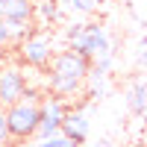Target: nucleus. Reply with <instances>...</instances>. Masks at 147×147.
<instances>
[{
	"label": "nucleus",
	"mask_w": 147,
	"mask_h": 147,
	"mask_svg": "<svg viewBox=\"0 0 147 147\" xmlns=\"http://www.w3.org/2000/svg\"><path fill=\"white\" fill-rule=\"evenodd\" d=\"M6 121H9V136L15 141H27L38 136V121H41V97L38 91H27L18 103L6 106Z\"/></svg>",
	"instance_id": "f257e3e1"
},
{
	"label": "nucleus",
	"mask_w": 147,
	"mask_h": 147,
	"mask_svg": "<svg viewBox=\"0 0 147 147\" xmlns=\"http://www.w3.org/2000/svg\"><path fill=\"white\" fill-rule=\"evenodd\" d=\"M68 41H71V50H77L88 59L112 53V38H109V30L103 24H71Z\"/></svg>",
	"instance_id": "f03ea898"
},
{
	"label": "nucleus",
	"mask_w": 147,
	"mask_h": 147,
	"mask_svg": "<svg viewBox=\"0 0 147 147\" xmlns=\"http://www.w3.org/2000/svg\"><path fill=\"white\" fill-rule=\"evenodd\" d=\"M53 56H56V50H53V35L44 32V30L30 32L27 38L18 44V59H21L24 65H30V68H50Z\"/></svg>",
	"instance_id": "7ed1b4c3"
},
{
	"label": "nucleus",
	"mask_w": 147,
	"mask_h": 147,
	"mask_svg": "<svg viewBox=\"0 0 147 147\" xmlns=\"http://www.w3.org/2000/svg\"><path fill=\"white\" fill-rule=\"evenodd\" d=\"M88 71H91V59L71 50V47L59 50L50 62V74H62V77H74V80H85Z\"/></svg>",
	"instance_id": "20e7f679"
},
{
	"label": "nucleus",
	"mask_w": 147,
	"mask_h": 147,
	"mask_svg": "<svg viewBox=\"0 0 147 147\" xmlns=\"http://www.w3.org/2000/svg\"><path fill=\"white\" fill-rule=\"evenodd\" d=\"M68 115V106L62 97H44L41 100V121H38V138H50L62 132V121Z\"/></svg>",
	"instance_id": "39448f33"
},
{
	"label": "nucleus",
	"mask_w": 147,
	"mask_h": 147,
	"mask_svg": "<svg viewBox=\"0 0 147 147\" xmlns=\"http://www.w3.org/2000/svg\"><path fill=\"white\" fill-rule=\"evenodd\" d=\"M27 91H30V82H27V74L21 68H3L0 71V103L3 106L18 103Z\"/></svg>",
	"instance_id": "423d86ee"
},
{
	"label": "nucleus",
	"mask_w": 147,
	"mask_h": 147,
	"mask_svg": "<svg viewBox=\"0 0 147 147\" xmlns=\"http://www.w3.org/2000/svg\"><path fill=\"white\" fill-rule=\"evenodd\" d=\"M88 129H91L88 115H85L82 109H68V115L62 121V136L71 138L74 144H82L85 138H88Z\"/></svg>",
	"instance_id": "0eeeda50"
},
{
	"label": "nucleus",
	"mask_w": 147,
	"mask_h": 147,
	"mask_svg": "<svg viewBox=\"0 0 147 147\" xmlns=\"http://www.w3.org/2000/svg\"><path fill=\"white\" fill-rule=\"evenodd\" d=\"M35 3L32 0H0V21H32Z\"/></svg>",
	"instance_id": "6e6552de"
},
{
	"label": "nucleus",
	"mask_w": 147,
	"mask_h": 147,
	"mask_svg": "<svg viewBox=\"0 0 147 147\" xmlns=\"http://www.w3.org/2000/svg\"><path fill=\"white\" fill-rule=\"evenodd\" d=\"M47 88L56 97H74L85 88V80H74V77H62V74H47Z\"/></svg>",
	"instance_id": "1a4fd4ad"
},
{
	"label": "nucleus",
	"mask_w": 147,
	"mask_h": 147,
	"mask_svg": "<svg viewBox=\"0 0 147 147\" xmlns=\"http://www.w3.org/2000/svg\"><path fill=\"white\" fill-rule=\"evenodd\" d=\"M127 106L132 115H144L147 112V82H132L127 91Z\"/></svg>",
	"instance_id": "9d476101"
},
{
	"label": "nucleus",
	"mask_w": 147,
	"mask_h": 147,
	"mask_svg": "<svg viewBox=\"0 0 147 147\" xmlns=\"http://www.w3.org/2000/svg\"><path fill=\"white\" fill-rule=\"evenodd\" d=\"M32 15H38L44 24H56L59 15H62V3H59V0H38Z\"/></svg>",
	"instance_id": "9b49d317"
},
{
	"label": "nucleus",
	"mask_w": 147,
	"mask_h": 147,
	"mask_svg": "<svg viewBox=\"0 0 147 147\" xmlns=\"http://www.w3.org/2000/svg\"><path fill=\"white\" fill-rule=\"evenodd\" d=\"M62 6H68V9H74L77 15H91V12L100 6L97 0H59Z\"/></svg>",
	"instance_id": "f8f14e48"
},
{
	"label": "nucleus",
	"mask_w": 147,
	"mask_h": 147,
	"mask_svg": "<svg viewBox=\"0 0 147 147\" xmlns=\"http://www.w3.org/2000/svg\"><path fill=\"white\" fill-rule=\"evenodd\" d=\"M15 41V35H12V27H9V21H0V47H6Z\"/></svg>",
	"instance_id": "ddd939ff"
},
{
	"label": "nucleus",
	"mask_w": 147,
	"mask_h": 147,
	"mask_svg": "<svg viewBox=\"0 0 147 147\" xmlns=\"http://www.w3.org/2000/svg\"><path fill=\"white\" fill-rule=\"evenodd\" d=\"M12 136H9V121H6V109L0 106V144H6Z\"/></svg>",
	"instance_id": "4468645a"
},
{
	"label": "nucleus",
	"mask_w": 147,
	"mask_h": 147,
	"mask_svg": "<svg viewBox=\"0 0 147 147\" xmlns=\"http://www.w3.org/2000/svg\"><path fill=\"white\" fill-rule=\"evenodd\" d=\"M144 82H147V65H144Z\"/></svg>",
	"instance_id": "2eb2a0df"
},
{
	"label": "nucleus",
	"mask_w": 147,
	"mask_h": 147,
	"mask_svg": "<svg viewBox=\"0 0 147 147\" xmlns=\"http://www.w3.org/2000/svg\"><path fill=\"white\" fill-rule=\"evenodd\" d=\"M97 3H109V0H97Z\"/></svg>",
	"instance_id": "dca6fc26"
},
{
	"label": "nucleus",
	"mask_w": 147,
	"mask_h": 147,
	"mask_svg": "<svg viewBox=\"0 0 147 147\" xmlns=\"http://www.w3.org/2000/svg\"><path fill=\"white\" fill-rule=\"evenodd\" d=\"M0 71H3V62H0Z\"/></svg>",
	"instance_id": "f3484780"
},
{
	"label": "nucleus",
	"mask_w": 147,
	"mask_h": 147,
	"mask_svg": "<svg viewBox=\"0 0 147 147\" xmlns=\"http://www.w3.org/2000/svg\"><path fill=\"white\" fill-rule=\"evenodd\" d=\"M144 41H147V32H144Z\"/></svg>",
	"instance_id": "a211bd4d"
},
{
	"label": "nucleus",
	"mask_w": 147,
	"mask_h": 147,
	"mask_svg": "<svg viewBox=\"0 0 147 147\" xmlns=\"http://www.w3.org/2000/svg\"><path fill=\"white\" fill-rule=\"evenodd\" d=\"M0 106H3V103H0Z\"/></svg>",
	"instance_id": "6ab92c4d"
}]
</instances>
